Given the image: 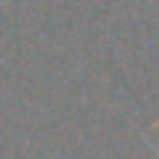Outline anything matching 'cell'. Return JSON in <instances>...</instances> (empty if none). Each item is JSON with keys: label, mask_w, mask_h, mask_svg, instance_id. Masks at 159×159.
I'll use <instances>...</instances> for the list:
<instances>
[{"label": "cell", "mask_w": 159, "mask_h": 159, "mask_svg": "<svg viewBox=\"0 0 159 159\" xmlns=\"http://www.w3.org/2000/svg\"><path fill=\"white\" fill-rule=\"evenodd\" d=\"M144 144H148V148H150V150H153V156L159 159V148H156V144H153V142H150V139H148V136H144Z\"/></svg>", "instance_id": "6da1fadb"}]
</instances>
